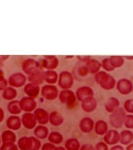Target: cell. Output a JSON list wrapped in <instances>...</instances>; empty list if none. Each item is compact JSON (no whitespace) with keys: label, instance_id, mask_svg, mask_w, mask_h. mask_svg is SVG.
Listing matches in <instances>:
<instances>
[{"label":"cell","instance_id":"1","mask_svg":"<svg viewBox=\"0 0 133 150\" xmlns=\"http://www.w3.org/2000/svg\"><path fill=\"white\" fill-rule=\"evenodd\" d=\"M125 117V112L122 109L116 110L111 116V123L114 127L119 128L124 121Z\"/></svg>","mask_w":133,"mask_h":150},{"label":"cell","instance_id":"2","mask_svg":"<svg viewBox=\"0 0 133 150\" xmlns=\"http://www.w3.org/2000/svg\"><path fill=\"white\" fill-rule=\"evenodd\" d=\"M117 89L121 93L126 95L132 90V84L127 79H121L118 83Z\"/></svg>","mask_w":133,"mask_h":150},{"label":"cell","instance_id":"3","mask_svg":"<svg viewBox=\"0 0 133 150\" xmlns=\"http://www.w3.org/2000/svg\"><path fill=\"white\" fill-rule=\"evenodd\" d=\"M105 142L109 144H114L120 140V136L116 131H111L104 138Z\"/></svg>","mask_w":133,"mask_h":150},{"label":"cell","instance_id":"4","mask_svg":"<svg viewBox=\"0 0 133 150\" xmlns=\"http://www.w3.org/2000/svg\"><path fill=\"white\" fill-rule=\"evenodd\" d=\"M133 139V133L129 130L122 131L120 137L121 143L122 144H128Z\"/></svg>","mask_w":133,"mask_h":150},{"label":"cell","instance_id":"5","mask_svg":"<svg viewBox=\"0 0 133 150\" xmlns=\"http://www.w3.org/2000/svg\"><path fill=\"white\" fill-rule=\"evenodd\" d=\"M119 106V101L116 99V98H111L107 102V104L106 105V109L107 111L111 112L113 111H115V109Z\"/></svg>","mask_w":133,"mask_h":150},{"label":"cell","instance_id":"6","mask_svg":"<svg viewBox=\"0 0 133 150\" xmlns=\"http://www.w3.org/2000/svg\"><path fill=\"white\" fill-rule=\"evenodd\" d=\"M107 129V125L104 121H99L96 125V132L99 134H103L106 132Z\"/></svg>","mask_w":133,"mask_h":150},{"label":"cell","instance_id":"7","mask_svg":"<svg viewBox=\"0 0 133 150\" xmlns=\"http://www.w3.org/2000/svg\"><path fill=\"white\" fill-rule=\"evenodd\" d=\"M66 148L68 150H79V143L76 139H69L66 143Z\"/></svg>","mask_w":133,"mask_h":150},{"label":"cell","instance_id":"8","mask_svg":"<svg viewBox=\"0 0 133 150\" xmlns=\"http://www.w3.org/2000/svg\"><path fill=\"white\" fill-rule=\"evenodd\" d=\"M83 120H84V123L82 124L85 125V126L82 128V129H84L83 131H87H87H91L92 128V121H91V120L89 118H85Z\"/></svg>","mask_w":133,"mask_h":150},{"label":"cell","instance_id":"9","mask_svg":"<svg viewBox=\"0 0 133 150\" xmlns=\"http://www.w3.org/2000/svg\"><path fill=\"white\" fill-rule=\"evenodd\" d=\"M124 124L126 127L128 128H133V115H127L125 117Z\"/></svg>","mask_w":133,"mask_h":150},{"label":"cell","instance_id":"10","mask_svg":"<svg viewBox=\"0 0 133 150\" xmlns=\"http://www.w3.org/2000/svg\"><path fill=\"white\" fill-rule=\"evenodd\" d=\"M49 139L51 142L55 143H60L61 142V136L58 133H51Z\"/></svg>","mask_w":133,"mask_h":150},{"label":"cell","instance_id":"11","mask_svg":"<svg viewBox=\"0 0 133 150\" xmlns=\"http://www.w3.org/2000/svg\"><path fill=\"white\" fill-rule=\"evenodd\" d=\"M124 108L129 112H133V100H128L124 103Z\"/></svg>","mask_w":133,"mask_h":150},{"label":"cell","instance_id":"12","mask_svg":"<svg viewBox=\"0 0 133 150\" xmlns=\"http://www.w3.org/2000/svg\"><path fill=\"white\" fill-rule=\"evenodd\" d=\"M95 150H108V148L105 143H99L96 145Z\"/></svg>","mask_w":133,"mask_h":150},{"label":"cell","instance_id":"13","mask_svg":"<svg viewBox=\"0 0 133 150\" xmlns=\"http://www.w3.org/2000/svg\"><path fill=\"white\" fill-rule=\"evenodd\" d=\"M56 148L54 146L51 144H44L42 150H55Z\"/></svg>","mask_w":133,"mask_h":150},{"label":"cell","instance_id":"14","mask_svg":"<svg viewBox=\"0 0 133 150\" xmlns=\"http://www.w3.org/2000/svg\"><path fill=\"white\" fill-rule=\"evenodd\" d=\"M80 150H94V149L93 147L91 146V145L85 144L81 148Z\"/></svg>","mask_w":133,"mask_h":150},{"label":"cell","instance_id":"15","mask_svg":"<svg viewBox=\"0 0 133 150\" xmlns=\"http://www.w3.org/2000/svg\"><path fill=\"white\" fill-rule=\"evenodd\" d=\"M111 150H124V148H123L121 146H119V145H117V146H113Z\"/></svg>","mask_w":133,"mask_h":150},{"label":"cell","instance_id":"16","mask_svg":"<svg viewBox=\"0 0 133 150\" xmlns=\"http://www.w3.org/2000/svg\"><path fill=\"white\" fill-rule=\"evenodd\" d=\"M126 150H133V144H131L126 148Z\"/></svg>","mask_w":133,"mask_h":150},{"label":"cell","instance_id":"17","mask_svg":"<svg viewBox=\"0 0 133 150\" xmlns=\"http://www.w3.org/2000/svg\"><path fill=\"white\" fill-rule=\"evenodd\" d=\"M55 150H65L64 148H61V147H60V148H56Z\"/></svg>","mask_w":133,"mask_h":150}]
</instances>
